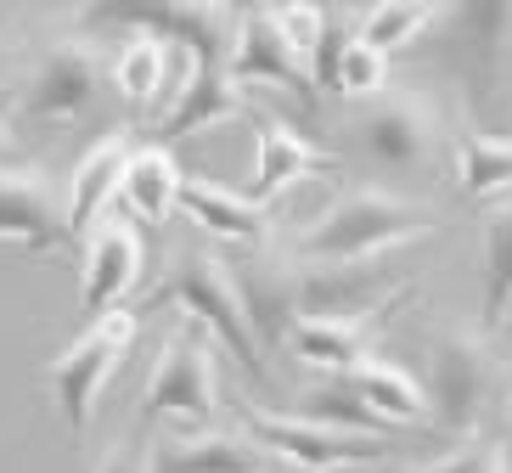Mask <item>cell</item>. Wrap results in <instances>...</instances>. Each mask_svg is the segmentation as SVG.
I'll return each instance as SVG.
<instances>
[{
	"mask_svg": "<svg viewBox=\"0 0 512 473\" xmlns=\"http://www.w3.org/2000/svg\"><path fill=\"white\" fill-rule=\"evenodd\" d=\"M411 57L439 79L467 130L512 136V0H439Z\"/></svg>",
	"mask_w": 512,
	"mask_h": 473,
	"instance_id": "obj_1",
	"label": "cell"
},
{
	"mask_svg": "<svg viewBox=\"0 0 512 473\" xmlns=\"http://www.w3.org/2000/svg\"><path fill=\"white\" fill-rule=\"evenodd\" d=\"M439 231V209L383 186H349L327 214H316L293 243V260L304 265H349L383 260V248H406Z\"/></svg>",
	"mask_w": 512,
	"mask_h": 473,
	"instance_id": "obj_2",
	"label": "cell"
},
{
	"mask_svg": "<svg viewBox=\"0 0 512 473\" xmlns=\"http://www.w3.org/2000/svg\"><path fill=\"white\" fill-rule=\"evenodd\" d=\"M428 400H434V428L473 440L484 434V417L496 412V400H507V361L496 355L484 327H462V321H439V333L428 338Z\"/></svg>",
	"mask_w": 512,
	"mask_h": 473,
	"instance_id": "obj_3",
	"label": "cell"
},
{
	"mask_svg": "<svg viewBox=\"0 0 512 473\" xmlns=\"http://www.w3.org/2000/svg\"><path fill=\"white\" fill-rule=\"evenodd\" d=\"M169 299H175L186 316L203 321V327L220 338V350H226L248 378L271 383V372H265V344H259L254 321H248V305H242V288H237V265L231 260L203 254V248L181 254L175 271L164 276V288L152 293V305H169Z\"/></svg>",
	"mask_w": 512,
	"mask_h": 473,
	"instance_id": "obj_4",
	"label": "cell"
},
{
	"mask_svg": "<svg viewBox=\"0 0 512 473\" xmlns=\"http://www.w3.org/2000/svg\"><path fill=\"white\" fill-rule=\"evenodd\" d=\"M214 344L220 338L197 316H186L164 338V350L147 372V389H141V428L164 423V417L209 428L220 417V350Z\"/></svg>",
	"mask_w": 512,
	"mask_h": 473,
	"instance_id": "obj_5",
	"label": "cell"
},
{
	"mask_svg": "<svg viewBox=\"0 0 512 473\" xmlns=\"http://www.w3.org/2000/svg\"><path fill=\"white\" fill-rule=\"evenodd\" d=\"M136 333H141V316L130 305L107 310V316H91L85 327H79V338L68 344V350L51 361L46 383H51V400H57V417L68 434H85L96 417V400L107 395V383H113V372L130 361V350H136Z\"/></svg>",
	"mask_w": 512,
	"mask_h": 473,
	"instance_id": "obj_6",
	"label": "cell"
},
{
	"mask_svg": "<svg viewBox=\"0 0 512 473\" xmlns=\"http://www.w3.org/2000/svg\"><path fill=\"white\" fill-rule=\"evenodd\" d=\"M242 417H248V434H254L282 468L332 473V468H366V462L394 457V440H372V434H355V428L310 423V417H299V412H254V406H242Z\"/></svg>",
	"mask_w": 512,
	"mask_h": 473,
	"instance_id": "obj_7",
	"label": "cell"
},
{
	"mask_svg": "<svg viewBox=\"0 0 512 473\" xmlns=\"http://www.w3.org/2000/svg\"><path fill=\"white\" fill-rule=\"evenodd\" d=\"M355 147L394 175H417L439 153V107L411 85H389L355 119Z\"/></svg>",
	"mask_w": 512,
	"mask_h": 473,
	"instance_id": "obj_8",
	"label": "cell"
},
{
	"mask_svg": "<svg viewBox=\"0 0 512 473\" xmlns=\"http://www.w3.org/2000/svg\"><path fill=\"white\" fill-rule=\"evenodd\" d=\"M107 57L74 34V40H57V46L40 51L29 85H23V113L34 119H57V124H74V119H91L96 102L107 96Z\"/></svg>",
	"mask_w": 512,
	"mask_h": 473,
	"instance_id": "obj_9",
	"label": "cell"
},
{
	"mask_svg": "<svg viewBox=\"0 0 512 473\" xmlns=\"http://www.w3.org/2000/svg\"><path fill=\"white\" fill-rule=\"evenodd\" d=\"M0 243H17L23 254H62L68 237V192L40 164H0Z\"/></svg>",
	"mask_w": 512,
	"mask_h": 473,
	"instance_id": "obj_10",
	"label": "cell"
},
{
	"mask_svg": "<svg viewBox=\"0 0 512 473\" xmlns=\"http://www.w3.org/2000/svg\"><path fill=\"white\" fill-rule=\"evenodd\" d=\"M417 276H400L383 260L349 265H304L299 260V316H377L394 299H406Z\"/></svg>",
	"mask_w": 512,
	"mask_h": 473,
	"instance_id": "obj_11",
	"label": "cell"
},
{
	"mask_svg": "<svg viewBox=\"0 0 512 473\" xmlns=\"http://www.w3.org/2000/svg\"><path fill=\"white\" fill-rule=\"evenodd\" d=\"M226 68H231V79H237L242 91L304 96L310 107L321 102V85H316V74H310V62L282 40L271 6L231 23V57H226Z\"/></svg>",
	"mask_w": 512,
	"mask_h": 473,
	"instance_id": "obj_12",
	"label": "cell"
},
{
	"mask_svg": "<svg viewBox=\"0 0 512 473\" xmlns=\"http://www.w3.org/2000/svg\"><path fill=\"white\" fill-rule=\"evenodd\" d=\"M141 271H147V243H141V231L119 214H107L96 237L85 243V293H79V305L85 316H107V310H119L130 293H136Z\"/></svg>",
	"mask_w": 512,
	"mask_h": 473,
	"instance_id": "obj_13",
	"label": "cell"
},
{
	"mask_svg": "<svg viewBox=\"0 0 512 473\" xmlns=\"http://www.w3.org/2000/svg\"><path fill=\"white\" fill-rule=\"evenodd\" d=\"M248 124H254V181H248V198L271 203L282 198L293 181H310V175H332L338 169V153H327L316 136H304V130H293V124L282 119H259V113H248Z\"/></svg>",
	"mask_w": 512,
	"mask_h": 473,
	"instance_id": "obj_14",
	"label": "cell"
},
{
	"mask_svg": "<svg viewBox=\"0 0 512 473\" xmlns=\"http://www.w3.org/2000/svg\"><path fill=\"white\" fill-rule=\"evenodd\" d=\"M237 288H242V305H248L259 344H287V333L299 327V260L254 248L237 265Z\"/></svg>",
	"mask_w": 512,
	"mask_h": 473,
	"instance_id": "obj_15",
	"label": "cell"
},
{
	"mask_svg": "<svg viewBox=\"0 0 512 473\" xmlns=\"http://www.w3.org/2000/svg\"><path fill=\"white\" fill-rule=\"evenodd\" d=\"M130 147H136V141L124 136V130H107L91 153L79 158L74 181H68V237H74V248L91 243L96 226L107 220V209L119 203L124 169H130Z\"/></svg>",
	"mask_w": 512,
	"mask_h": 473,
	"instance_id": "obj_16",
	"label": "cell"
},
{
	"mask_svg": "<svg viewBox=\"0 0 512 473\" xmlns=\"http://www.w3.org/2000/svg\"><path fill=\"white\" fill-rule=\"evenodd\" d=\"M282 462L259 440H242L226 428H197V434H169L152 445V473H276Z\"/></svg>",
	"mask_w": 512,
	"mask_h": 473,
	"instance_id": "obj_17",
	"label": "cell"
},
{
	"mask_svg": "<svg viewBox=\"0 0 512 473\" xmlns=\"http://www.w3.org/2000/svg\"><path fill=\"white\" fill-rule=\"evenodd\" d=\"M406 299H411V293H406ZM406 299H394V305L377 310V316H299V327L287 333V350L299 355L304 367H316V372H349V367H361L366 355H372L377 321H389L394 310L406 305Z\"/></svg>",
	"mask_w": 512,
	"mask_h": 473,
	"instance_id": "obj_18",
	"label": "cell"
},
{
	"mask_svg": "<svg viewBox=\"0 0 512 473\" xmlns=\"http://www.w3.org/2000/svg\"><path fill=\"white\" fill-rule=\"evenodd\" d=\"M181 209L197 226L220 237V243H242V248H271V209L237 186H214L203 175H186L181 186Z\"/></svg>",
	"mask_w": 512,
	"mask_h": 473,
	"instance_id": "obj_19",
	"label": "cell"
},
{
	"mask_svg": "<svg viewBox=\"0 0 512 473\" xmlns=\"http://www.w3.org/2000/svg\"><path fill=\"white\" fill-rule=\"evenodd\" d=\"M349 389L361 400H372L383 417H394L400 428H434V400H428V383L417 378V372H406L400 361H377V355H366L361 367L344 372Z\"/></svg>",
	"mask_w": 512,
	"mask_h": 473,
	"instance_id": "obj_20",
	"label": "cell"
},
{
	"mask_svg": "<svg viewBox=\"0 0 512 473\" xmlns=\"http://www.w3.org/2000/svg\"><path fill=\"white\" fill-rule=\"evenodd\" d=\"M248 102H242V85L231 79V68H203V74L186 85V96L169 107L164 119H158V141H186L197 130H209V124H226V119H242Z\"/></svg>",
	"mask_w": 512,
	"mask_h": 473,
	"instance_id": "obj_21",
	"label": "cell"
},
{
	"mask_svg": "<svg viewBox=\"0 0 512 473\" xmlns=\"http://www.w3.org/2000/svg\"><path fill=\"white\" fill-rule=\"evenodd\" d=\"M181 186H186V175H181V164H175V153H169L164 141L158 147H136L130 153V169H124V192H119V203L136 220H169V214L181 209Z\"/></svg>",
	"mask_w": 512,
	"mask_h": 473,
	"instance_id": "obj_22",
	"label": "cell"
},
{
	"mask_svg": "<svg viewBox=\"0 0 512 473\" xmlns=\"http://www.w3.org/2000/svg\"><path fill=\"white\" fill-rule=\"evenodd\" d=\"M456 181L473 203L512 198V136L496 130H462L456 136Z\"/></svg>",
	"mask_w": 512,
	"mask_h": 473,
	"instance_id": "obj_23",
	"label": "cell"
},
{
	"mask_svg": "<svg viewBox=\"0 0 512 473\" xmlns=\"http://www.w3.org/2000/svg\"><path fill=\"white\" fill-rule=\"evenodd\" d=\"M479 276H484V333L512 316V198L496 203L479 226Z\"/></svg>",
	"mask_w": 512,
	"mask_h": 473,
	"instance_id": "obj_24",
	"label": "cell"
},
{
	"mask_svg": "<svg viewBox=\"0 0 512 473\" xmlns=\"http://www.w3.org/2000/svg\"><path fill=\"white\" fill-rule=\"evenodd\" d=\"M299 417H310V423H332V428H355V434H372V440H394V434H400L394 417H383L372 400H361L355 389H349L344 372L310 383V389L299 395Z\"/></svg>",
	"mask_w": 512,
	"mask_h": 473,
	"instance_id": "obj_25",
	"label": "cell"
},
{
	"mask_svg": "<svg viewBox=\"0 0 512 473\" xmlns=\"http://www.w3.org/2000/svg\"><path fill=\"white\" fill-rule=\"evenodd\" d=\"M428 23H434V0H372L361 12V23H355V34L372 51L394 57V51L417 46L422 34H428Z\"/></svg>",
	"mask_w": 512,
	"mask_h": 473,
	"instance_id": "obj_26",
	"label": "cell"
},
{
	"mask_svg": "<svg viewBox=\"0 0 512 473\" xmlns=\"http://www.w3.org/2000/svg\"><path fill=\"white\" fill-rule=\"evenodd\" d=\"M377 91H389V57L372 51L361 34H349L338 62H332L327 96H377Z\"/></svg>",
	"mask_w": 512,
	"mask_h": 473,
	"instance_id": "obj_27",
	"label": "cell"
},
{
	"mask_svg": "<svg viewBox=\"0 0 512 473\" xmlns=\"http://www.w3.org/2000/svg\"><path fill=\"white\" fill-rule=\"evenodd\" d=\"M271 17H276V29H282L287 46L299 51L304 62H316L321 40L332 34V12H327V6H310V0H271Z\"/></svg>",
	"mask_w": 512,
	"mask_h": 473,
	"instance_id": "obj_28",
	"label": "cell"
},
{
	"mask_svg": "<svg viewBox=\"0 0 512 473\" xmlns=\"http://www.w3.org/2000/svg\"><path fill=\"white\" fill-rule=\"evenodd\" d=\"M411 473H512V462H507V445H501L496 434H473V440H462L456 451L422 462V468H411Z\"/></svg>",
	"mask_w": 512,
	"mask_h": 473,
	"instance_id": "obj_29",
	"label": "cell"
},
{
	"mask_svg": "<svg viewBox=\"0 0 512 473\" xmlns=\"http://www.w3.org/2000/svg\"><path fill=\"white\" fill-rule=\"evenodd\" d=\"M96 473H152V445L147 440H113L96 462Z\"/></svg>",
	"mask_w": 512,
	"mask_h": 473,
	"instance_id": "obj_30",
	"label": "cell"
},
{
	"mask_svg": "<svg viewBox=\"0 0 512 473\" xmlns=\"http://www.w3.org/2000/svg\"><path fill=\"white\" fill-rule=\"evenodd\" d=\"M0 164H23V147H17V136L6 130V119H0Z\"/></svg>",
	"mask_w": 512,
	"mask_h": 473,
	"instance_id": "obj_31",
	"label": "cell"
},
{
	"mask_svg": "<svg viewBox=\"0 0 512 473\" xmlns=\"http://www.w3.org/2000/svg\"><path fill=\"white\" fill-rule=\"evenodd\" d=\"M6 85H12V46L0 40V91H6Z\"/></svg>",
	"mask_w": 512,
	"mask_h": 473,
	"instance_id": "obj_32",
	"label": "cell"
},
{
	"mask_svg": "<svg viewBox=\"0 0 512 473\" xmlns=\"http://www.w3.org/2000/svg\"><path fill=\"white\" fill-rule=\"evenodd\" d=\"M265 6H271V0H237L231 12H237V17H248V12H265Z\"/></svg>",
	"mask_w": 512,
	"mask_h": 473,
	"instance_id": "obj_33",
	"label": "cell"
},
{
	"mask_svg": "<svg viewBox=\"0 0 512 473\" xmlns=\"http://www.w3.org/2000/svg\"><path fill=\"white\" fill-rule=\"evenodd\" d=\"M310 6H327V12H338V6H349V0H310ZM361 6H372V0H361Z\"/></svg>",
	"mask_w": 512,
	"mask_h": 473,
	"instance_id": "obj_34",
	"label": "cell"
},
{
	"mask_svg": "<svg viewBox=\"0 0 512 473\" xmlns=\"http://www.w3.org/2000/svg\"><path fill=\"white\" fill-rule=\"evenodd\" d=\"M507 423H512V367H507Z\"/></svg>",
	"mask_w": 512,
	"mask_h": 473,
	"instance_id": "obj_35",
	"label": "cell"
}]
</instances>
